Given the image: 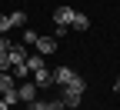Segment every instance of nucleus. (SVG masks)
<instances>
[{
    "instance_id": "nucleus-1",
    "label": "nucleus",
    "mask_w": 120,
    "mask_h": 110,
    "mask_svg": "<svg viewBox=\"0 0 120 110\" xmlns=\"http://www.w3.org/2000/svg\"><path fill=\"white\" fill-rule=\"evenodd\" d=\"M83 90H87V80H83V77H77V80H73L70 87H64V97H60V100H64V107H67V110L80 107V100H83Z\"/></svg>"
},
{
    "instance_id": "nucleus-2",
    "label": "nucleus",
    "mask_w": 120,
    "mask_h": 110,
    "mask_svg": "<svg viewBox=\"0 0 120 110\" xmlns=\"http://www.w3.org/2000/svg\"><path fill=\"white\" fill-rule=\"evenodd\" d=\"M7 57H10V70H20V67H27V43H13L10 50H7Z\"/></svg>"
},
{
    "instance_id": "nucleus-3",
    "label": "nucleus",
    "mask_w": 120,
    "mask_h": 110,
    "mask_svg": "<svg viewBox=\"0 0 120 110\" xmlns=\"http://www.w3.org/2000/svg\"><path fill=\"white\" fill-rule=\"evenodd\" d=\"M73 17H77V10H73V7H57V10H53V23H57V30L73 27Z\"/></svg>"
},
{
    "instance_id": "nucleus-4",
    "label": "nucleus",
    "mask_w": 120,
    "mask_h": 110,
    "mask_svg": "<svg viewBox=\"0 0 120 110\" xmlns=\"http://www.w3.org/2000/svg\"><path fill=\"white\" fill-rule=\"evenodd\" d=\"M73 80H77V73H73L70 67H64V64H60V67L53 70V83H60V87H70Z\"/></svg>"
},
{
    "instance_id": "nucleus-5",
    "label": "nucleus",
    "mask_w": 120,
    "mask_h": 110,
    "mask_svg": "<svg viewBox=\"0 0 120 110\" xmlns=\"http://www.w3.org/2000/svg\"><path fill=\"white\" fill-rule=\"evenodd\" d=\"M34 47H37V53H40V57H50V53L57 50V37H37Z\"/></svg>"
},
{
    "instance_id": "nucleus-6",
    "label": "nucleus",
    "mask_w": 120,
    "mask_h": 110,
    "mask_svg": "<svg viewBox=\"0 0 120 110\" xmlns=\"http://www.w3.org/2000/svg\"><path fill=\"white\" fill-rule=\"evenodd\" d=\"M17 97H20V103H34L37 100V83H17Z\"/></svg>"
},
{
    "instance_id": "nucleus-7",
    "label": "nucleus",
    "mask_w": 120,
    "mask_h": 110,
    "mask_svg": "<svg viewBox=\"0 0 120 110\" xmlns=\"http://www.w3.org/2000/svg\"><path fill=\"white\" fill-rule=\"evenodd\" d=\"M30 110H67V107H64V100H34Z\"/></svg>"
},
{
    "instance_id": "nucleus-8",
    "label": "nucleus",
    "mask_w": 120,
    "mask_h": 110,
    "mask_svg": "<svg viewBox=\"0 0 120 110\" xmlns=\"http://www.w3.org/2000/svg\"><path fill=\"white\" fill-rule=\"evenodd\" d=\"M34 77H37V87H50L53 83V70H47V67H40Z\"/></svg>"
},
{
    "instance_id": "nucleus-9",
    "label": "nucleus",
    "mask_w": 120,
    "mask_h": 110,
    "mask_svg": "<svg viewBox=\"0 0 120 110\" xmlns=\"http://www.w3.org/2000/svg\"><path fill=\"white\" fill-rule=\"evenodd\" d=\"M13 87H17V77H13V73H0V93H7Z\"/></svg>"
},
{
    "instance_id": "nucleus-10",
    "label": "nucleus",
    "mask_w": 120,
    "mask_h": 110,
    "mask_svg": "<svg viewBox=\"0 0 120 110\" xmlns=\"http://www.w3.org/2000/svg\"><path fill=\"white\" fill-rule=\"evenodd\" d=\"M40 67H47V64H43V57H34V53H30V57H27V70H34V73H37Z\"/></svg>"
},
{
    "instance_id": "nucleus-11",
    "label": "nucleus",
    "mask_w": 120,
    "mask_h": 110,
    "mask_svg": "<svg viewBox=\"0 0 120 110\" xmlns=\"http://www.w3.org/2000/svg\"><path fill=\"white\" fill-rule=\"evenodd\" d=\"M23 23H27V13L23 10H13L10 13V27H23Z\"/></svg>"
},
{
    "instance_id": "nucleus-12",
    "label": "nucleus",
    "mask_w": 120,
    "mask_h": 110,
    "mask_svg": "<svg viewBox=\"0 0 120 110\" xmlns=\"http://www.w3.org/2000/svg\"><path fill=\"white\" fill-rule=\"evenodd\" d=\"M7 30H13L10 27V13H0V37H7Z\"/></svg>"
},
{
    "instance_id": "nucleus-13",
    "label": "nucleus",
    "mask_w": 120,
    "mask_h": 110,
    "mask_svg": "<svg viewBox=\"0 0 120 110\" xmlns=\"http://www.w3.org/2000/svg\"><path fill=\"white\" fill-rule=\"evenodd\" d=\"M87 27H90V20L83 13H77V17H73V30H87Z\"/></svg>"
},
{
    "instance_id": "nucleus-14",
    "label": "nucleus",
    "mask_w": 120,
    "mask_h": 110,
    "mask_svg": "<svg viewBox=\"0 0 120 110\" xmlns=\"http://www.w3.org/2000/svg\"><path fill=\"white\" fill-rule=\"evenodd\" d=\"M7 70H10V57H7V53H0V73H7Z\"/></svg>"
},
{
    "instance_id": "nucleus-15",
    "label": "nucleus",
    "mask_w": 120,
    "mask_h": 110,
    "mask_svg": "<svg viewBox=\"0 0 120 110\" xmlns=\"http://www.w3.org/2000/svg\"><path fill=\"white\" fill-rule=\"evenodd\" d=\"M23 43H37V30H23Z\"/></svg>"
},
{
    "instance_id": "nucleus-16",
    "label": "nucleus",
    "mask_w": 120,
    "mask_h": 110,
    "mask_svg": "<svg viewBox=\"0 0 120 110\" xmlns=\"http://www.w3.org/2000/svg\"><path fill=\"white\" fill-rule=\"evenodd\" d=\"M10 47H13V43H10V37H0V53H7Z\"/></svg>"
},
{
    "instance_id": "nucleus-17",
    "label": "nucleus",
    "mask_w": 120,
    "mask_h": 110,
    "mask_svg": "<svg viewBox=\"0 0 120 110\" xmlns=\"http://www.w3.org/2000/svg\"><path fill=\"white\" fill-rule=\"evenodd\" d=\"M0 110H10V103H4V100H0Z\"/></svg>"
},
{
    "instance_id": "nucleus-18",
    "label": "nucleus",
    "mask_w": 120,
    "mask_h": 110,
    "mask_svg": "<svg viewBox=\"0 0 120 110\" xmlns=\"http://www.w3.org/2000/svg\"><path fill=\"white\" fill-rule=\"evenodd\" d=\"M117 93H120V73H117Z\"/></svg>"
}]
</instances>
